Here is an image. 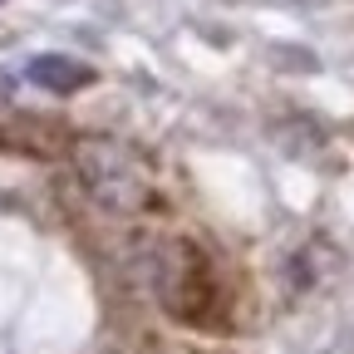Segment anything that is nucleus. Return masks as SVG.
I'll use <instances>...</instances> for the list:
<instances>
[{"mask_svg": "<svg viewBox=\"0 0 354 354\" xmlns=\"http://www.w3.org/2000/svg\"><path fill=\"white\" fill-rule=\"evenodd\" d=\"M148 281L172 315H202V305L212 300L207 266L187 241H158L148 251Z\"/></svg>", "mask_w": 354, "mask_h": 354, "instance_id": "f03ea898", "label": "nucleus"}, {"mask_svg": "<svg viewBox=\"0 0 354 354\" xmlns=\"http://www.w3.org/2000/svg\"><path fill=\"white\" fill-rule=\"evenodd\" d=\"M25 79L39 84V88H50V94H74V88L94 84V69L79 64V59H69V55H35L25 64Z\"/></svg>", "mask_w": 354, "mask_h": 354, "instance_id": "7ed1b4c3", "label": "nucleus"}, {"mask_svg": "<svg viewBox=\"0 0 354 354\" xmlns=\"http://www.w3.org/2000/svg\"><path fill=\"white\" fill-rule=\"evenodd\" d=\"M74 167H79L88 197H94L99 207L123 212V216L128 212H143V202H148V172H143V162L133 158L123 143L88 138V143L74 148Z\"/></svg>", "mask_w": 354, "mask_h": 354, "instance_id": "f257e3e1", "label": "nucleus"}]
</instances>
